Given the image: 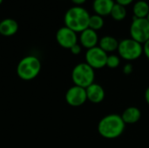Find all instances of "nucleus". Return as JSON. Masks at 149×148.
<instances>
[{"label": "nucleus", "instance_id": "f257e3e1", "mask_svg": "<svg viewBox=\"0 0 149 148\" xmlns=\"http://www.w3.org/2000/svg\"><path fill=\"white\" fill-rule=\"evenodd\" d=\"M126 129V124L121 115L111 113L103 117L98 123L99 134L106 140H115L120 137Z\"/></svg>", "mask_w": 149, "mask_h": 148}, {"label": "nucleus", "instance_id": "a211bd4d", "mask_svg": "<svg viewBox=\"0 0 149 148\" xmlns=\"http://www.w3.org/2000/svg\"><path fill=\"white\" fill-rule=\"evenodd\" d=\"M105 24V21L103 17L94 14V15H91L90 16V19H89V27L90 29L97 31L100 29L103 28Z\"/></svg>", "mask_w": 149, "mask_h": 148}, {"label": "nucleus", "instance_id": "412c9836", "mask_svg": "<svg viewBox=\"0 0 149 148\" xmlns=\"http://www.w3.org/2000/svg\"><path fill=\"white\" fill-rule=\"evenodd\" d=\"M70 51L73 54V55H79L81 53L82 51V46L78 43L76 44H74L71 49H70Z\"/></svg>", "mask_w": 149, "mask_h": 148}, {"label": "nucleus", "instance_id": "cd10ccee", "mask_svg": "<svg viewBox=\"0 0 149 148\" xmlns=\"http://www.w3.org/2000/svg\"><path fill=\"white\" fill-rule=\"evenodd\" d=\"M146 1H148V0H146Z\"/></svg>", "mask_w": 149, "mask_h": 148}, {"label": "nucleus", "instance_id": "6ab92c4d", "mask_svg": "<svg viewBox=\"0 0 149 148\" xmlns=\"http://www.w3.org/2000/svg\"><path fill=\"white\" fill-rule=\"evenodd\" d=\"M120 58L117 54H110L107 56V67L110 69H116L120 65Z\"/></svg>", "mask_w": 149, "mask_h": 148}, {"label": "nucleus", "instance_id": "6e6552de", "mask_svg": "<svg viewBox=\"0 0 149 148\" xmlns=\"http://www.w3.org/2000/svg\"><path fill=\"white\" fill-rule=\"evenodd\" d=\"M65 99L70 106L79 107L87 101L86 91L83 87L73 85L66 91Z\"/></svg>", "mask_w": 149, "mask_h": 148}, {"label": "nucleus", "instance_id": "b1692460", "mask_svg": "<svg viewBox=\"0 0 149 148\" xmlns=\"http://www.w3.org/2000/svg\"><path fill=\"white\" fill-rule=\"evenodd\" d=\"M144 98H145V101L146 103L149 106V86L146 89L145 91V94H144Z\"/></svg>", "mask_w": 149, "mask_h": 148}, {"label": "nucleus", "instance_id": "f03ea898", "mask_svg": "<svg viewBox=\"0 0 149 148\" xmlns=\"http://www.w3.org/2000/svg\"><path fill=\"white\" fill-rule=\"evenodd\" d=\"M89 12L82 6H72L68 9L64 17L65 26L76 33H80L89 27Z\"/></svg>", "mask_w": 149, "mask_h": 148}, {"label": "nucleus", "instance_id": "39448f33", "mask_svg": "<svg viewBox=\"0 0 149 148\" xmlns=\"http://www.w3.org/2000/svg\"><path fill=\"white\" fill-rule=\"evenodd\" d=\"M118 55L120 58L131 62L137 60L143 54L142 44L133 38H124L119 42Z\"/></svg>", "mask_w": 149, "mask_h": 148}, {"label": "nucleus", "instance_id": "9b49d317", "mask_svg": "<svg viewBox=\"0 0 149 148\" xmlns=\"http://www.w3.org/2000/svg\"><path fill=\"white\" fill-rule=\"evenodd\" d=\"M86 97L87 100L93 104L101 103L106 97V92L103 86L98 83H93L89 85L86 89Z\"/></svg>", "mask_w": 149, "mask_h": 148}, {"label": "nucleus", "instance_id": "423d86ee", "mask_svg": "<svg viewBox=\"0 0 149 148\" xmlns=\"http://www.w3.org/2000/svg\"><path fill=\"white\" fill-rule=\"evenodd\" d=\"M130 37L143 44L149 39V22L147 18H133L130 25Z\"/></svg>", "mask_w": 149, "mask_h": 148}, {"label": "nucleus", "instance_id": "20e7f679", "mask_svg": "<svg viewBox=\"0 0 149 148\" xmlns=\"http://www.w3.org/2000/svg\"><path fill=\"white\" fill-rule=\"evenodd\" d=\"M72 80L74 85L86 89L95 81V70L86 62L79 63L72 71Z\"/></svg>", "mask_w": 149, "mask_h": 148}, {"label": "nucleus", "instance_id": "0eeeda50", "mask_svg": "<svg viewBox=\"0 0 149 148\" xmlns=\"http://www.w3.org/2000/svg\"><path fill=\"white\" fill-rule=\"evenodd\" d=\"M108 54L105 52L100 46H95L86 50L85 54V60L94 70H100L107 66Z\"/></svg>", "mask_w": 149, "mask_h": 148}, {"label": "nucleus", "instance_id": "1a4fd4ad", "mask_svg": "<svg viewBox=\"0 0 149 148\" xmlns=\"http://www.w3.org/2000/svg\"><path fill=\"white\" fill-rule=\"evenodd\" d=\"M56 40L62 48L70 50L74 44H78L79 37L75 31L66 26H63L57 31Z\"/></svg>", "mask_w": 149, "mask_h": 148}, {"label": "nucleus", "instance_id": "393cba45", "mask_svg": "<svg viewBox=\"0 0 149 148\" xmlns=\"http://www.w3.org/2000/svg\"><path fill=\"white\" fill-rule=\"evenodd\" d=\"M76 6H80L81 4L85 3L86 0H71Z\"/></svg>", "mask_w": 149, "mask_h": 148}, {"label": "nucleus", "instance_id": "4468645a", "mask_svg": "<svg viewBox=\"0 0 149 148\" xmlns=\"http://www.w3.org/2000/svg\"><path fill=\"white\" fill-rule=\"evenodd\" d=\"M121 118L126 125H133L141 119V111L136 106H128L121 113Z\"/></svg>", "mask_w": 149, "mask_h": 148}, {"label": "nucleus", "instance_id": "bb28decb", "mask_svg": "<svg viewBox=\"0 0 149 148\" xmlns=\"http://www.w3.org/2000/svg\"><path fill=\"white\" fill-rule=\"evenodd\" d=\"M3 0H0V4H2V3H3Z\"/></svg>", "mask_w": 149, "mask_h": 148}, {"label": "nucleus", "instance_id": "ddd939ff", "mask_svg": "<svg viewBox=\"0 0 149 148\" xmlns=\"http://www.w3.org/2000/svg\"><path fill=\"white\" fill-rule=\"evenodd\" d=\"M114 3V0H93V9L95 14L105 17L110 15Z\"/></svg>", "mask_w": 149, "mask_h": 148}, {"label": "nucleus", "instance_id": "f8f14e48", "mask_svg": "<svg viewBox=\"0 0 149 148\" xmlns=\"http://www.w3.org/2000/svg\"><path fill=\"white\" fill-rule=\"evenodd\" d=\"M18 31L17 22L10 17L4 18L0 21V35L3 37H11Z\"/></svg>", "mask_w": 149, "mask_h": 148}, {"label": "nucleus", "instance_id": "aec40b11", "mask_svg": "<svg viewBox=\"0 0 149 148\" xmlns=\"http://www.w3.org/2000/svg\"><path fill=\"white\" fill-rule=\"evenodd\" d=\"M123 73L126 75H130L133 72H134V65L131 63H127L123 66Z\"/></svg>", "mask_w": 149, "mask_h": 148}, {"label": "nucleus", "instance_id": "dca6fc26", "mask_svg": "<svg viewBox=\"0 0 149 148\" xmlns=\"http://www.w3.org/2000/svg\"><path fill=\"white\" fill-rule=\"evenodd\" d=\"M134 17L137 18H147L149 13V4L146 0H138L133 6Z\"/></svg>", "mask_w": 149, "mask_h": 148}, {"label": "nucleus", "instance_id": "f3484780", "mask_svg": "<svg viewBox=\"0 0 149 148\" xmlns=\"http://www.w3.org/2000/svg\"><path fill=\"white\" fill-rule=\"evenodd\" d=\"M110 16L112 17V18L115 21H122L126 18L127 17V10L125 6H122L119 3H114Z\"/></svg>", "mask_w": 149, "mask_h": 148}, {"label": "nucleus", "instance_id": "2eb2a0df", "mask_svg": "<svg viewBox=\"0 0 149 148\" xmlns=\"http://www.w3.org/2000/svg\"><path fill=\"white\" fill-rule=\"evenodd\" d=\"M119 42L120 41H118L114 37L107 35L100 39L98 46H100L105 52L108 54L118 50Z\"/></svg>", "mask_w": 149, "mask_h": 148}, {"label": "nucleus", "instance_id": "7ed1b4c3", "mask_svg": "<svg viewBox=\"0 0 149 148\" xmlns=\"http://www.w3.org/2000/svg\"><path fill=\"white\" fill-rule=\"evenodd\" d=\"M41 68V61L38 57L34 55H27L20 59L17 65L16 72L20 79L31 81L38 76Z\"/></svg>", "mask_w": 149, "mask_h": 148}, {"label": "nucleus", "instance_id": "a878e982", "mask_svg": "<svg viewBox=\"0 0 149 148\" xmlns=\"http://www.w3.org/2000/svg\"><path fill=\"white\" fill-rule=\"evenodd\" d=\"M147 19L148 20V22H149V13H148V17H147Z\"/></svg>", "mask_w": 149, "mask_h": 148}, {"label": "nucleus", "instance_id": "9d476101", "mask_svg": "<svg viewBox=\"0 0 149 148\" xmlns=\"http://www.w3.org/2000/svg\"><path fill=\"white\" fill-rule=\"evenodd\" d=\"M79 44L83 48L89 50L91 48L98 46L100 38H99L97 31L90 28H87L82 32H80L79 37Z\"/></svg>", "mask_w": 149, "mask_h": 148}, {"label": "nucleus", "instance_id": "4be33fe9", "mask_svg": "<svg viewBox=\"0 0 149 148\" xmlns=\"http://www.w3.org/2000/svg\"><path fill=\"white\" fill-rule=\"evenodd\" d=\"M142 47H143V54L149 60V39L142 44Z\"/></svg>", "mask_w": 149, "mask_h": 148}, {"label": "nucleus", "instance_id": "5701e85b", "mask_svg": "<svg viewBox=\"0 0 149 148\" xmlns=\"http://www.w3.org/2000/svg\"><path fill=\"white\" fill-rule=\"evenodd\" d=\"M116 2V3H119V4H120V5H122V6H127V5H129V4H131L133 2H134V0H115Z\"/></svg>", "mask_w": 149, "mask_h": 148}]
</instances>
